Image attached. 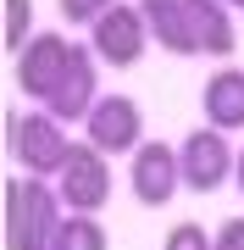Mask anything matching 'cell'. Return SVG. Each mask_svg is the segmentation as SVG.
I'll list each match as a JSON object with an SVG mask.
<instances>
[{
    "mask_svg": "<svg viewBox=\"0 0 244 250\" xmlns=\"http://www.w3.org/2000/svg\"><path fill=\"white\" fill-rule=\"evenodd\" d=\"M56 189H61L67 211H100L111 200V161H106V150L78 145L73 161L61 167V178H56Z\"/></svg>",
    "mask_w": 244,
    "mask_h": 250,
    "instance_id": "obj_8",
    "label": "cell"
},
{
    "mask_svg": "<svg viewBox=\"0 0 244 250\" xmlns=\"http://www.w3.org/2000/svg\"><path fill=\"white\" fill-rule=\"evenodd\" d=\"M89 45L106 67H139V56L150 45V22H145V6H111L106 17L89 28Z\"/></svg>",
    "mask_w": 244,
    "mask_h": 250,
    "instance_id": "obj_4",
    "label": "cell"
},
{
    "mask_svg": "<svg viewBox=\"0 0 244 250\" xmlns=\"http://www.w3.org/2000/svg\"><path fill=\"white\" fill-rule=\"evenodd\" d=\"M178 161H183V189H194V195H211V189H222V184L239 172L233 145H227L222 128H211V123L194 128V134H183Z\"/></svg>",
    "mask_w": 244,
    "mask_h": 250,
    "instance_id": "obj_3",
    "label": "cell"
},
{
    "mask_svg": "<svg viewBox=\"0 0 244 250\" xmlns=\"http://www.w3.org/2000/svg\"><path fill=\"white\" fill-rule=\"evenodd\" d=\"M34 39V0H6V50L17 56Z\"/></svg>",
    "mask_w": 244,
    "mask_h": 250,
    "instance_id": "obj_14",
    "label": "cell"
},
{
    "mask_svg": "<svg viewBox=\"0 0 244 250\" xmlns=\"http://www.w3.org/2000/svg\"><path fill=\"white\" fill-rule=\"evenodd\" d=\"M200 106H206V123L222 128V134H239L244 128V67H217L200 89Z\"/></svg>",
    "mask_w": 244,
    "mask_h": 250,
    "instance_id": "obj_10",
    "label": "cell"
},
{
    "mask_svg": "<svg viewBox=\"0 0 244 250\" xmlns=\"http://www.w3.org/2000/svg\"><path fill=\"white\" fill-rule=\"evenodd\" d=\"M217 250H244V217H227L217 228Z\"/></svg>",
    "mask_w": 244,
    "mask_h": 250,
    "instance_id": "obj_17",
    "label": "cell"
},
{
    "mask_svg": "<svg viewBox=\"0 0 244 250\" xmlns=\"http://www.w3.org/2000/svg\"><path fill=\"white\" fill-rule=\"evenodd\" d=\"M50 250H111V239H106V228H100L94 211H67V223H61Z\"/></svg>",
    "mask_w": 244,
    "mask_h": 250,
    "instance_id": "obj_13",
    "label": "cell"
},
{
    "mask_svg": "<svg viewBox=\"0 0 244 250\" xmlns=\"http://www.w3.org/2000/svg\"><path fill=\"white\" fill-rule=\"evenodd\" d=\"M233 184H239V195H244V150H239V172H233Z\"/></svg>",
    "mask_w": 244,
    "mask_h": 250,
    "instance_id": "obj_18",
    "label": "cell"
},
{
    "mask_svg": "<svg viewBox=\"0 0 244 250\" xmlns=\"http://www.w3.org/2000/svg\"><path fill=\"white\" fill-rule=\"evenodd\" d=\"M83 123H89V145L106 150V156H133L145 145V111L128 95H100Z\"/></svg>",
    "mask_w": 244,
    "mask_h": 250,
    "instance_id": "obj_6",
    "label": "cell"
},
{
    "mask_svg": "<svg viewBox=\"0 0 244 250\" xmlns=\"http://www.w3.org/2000/svg\"><path fill=\"white\" fill-rule=\"evenodd\" d=\"M61 189H50L34 172L6 178V250H50L61 233Z\"/></svg>",
    "mask_w": 244,
    "mask_h": 250,
    "instance_id": "obj_1",
    "label": "cell"
},
{
    "mask_svg": "<svg viewBox=\"0 0 244 250\" xmlns=\"http://www.w3.org/2000/svg\"><path fill=\"white\" fill-rule=\"evenodd\" d=\"M6 145L17 156V167L34 172V178H61V167L78 150V139H67V123L45 106L39 111H11L6 117Z\"/></svg>",
    "mask_w": 244,
    "mask_h": 250,
    "instance_id": "obj_2",
    "label": "cell"
},
{
    "mask_svg": "<svg viewBox=\"0 0 244 250\" xmlns=\"http://www.w3.org/2000/svg\"><path fill=\"white\" fill-rule=\"evenodd\" d=\"M233 6H222V0H189V17H194V39H200V56H227L239 50V34H233V17H227Z\"/></svg>",
    "mask_w": 244,
    "mask_h": 250,
    "instance_id": "obj_12",
    "label": "cell"
},
{
    "mask_svg": "<svg viewBox=\"0 0 244 250\" xmlns=\"http://www.w3.org/2000/svg\"><path fill=\"white\" fill-rule=\"evenodd\" d=\"M161 250H217V233H206L200 223H178V228H167Z\"/></svg>",
    "mask_w": 244,
    "mask_h": 250,
    "instance_id": "obj_15",
    "label": "cell"
},
{
    "mask_svg": "<svg viewBox=\"0 0 244 250\" xmlns=\"http://www.w3.org/2000/svg\"><path fill=\"white\" fill-rule=\"evenodd\" d=\"M56 6H61V17L73 22V28H94L111 6H117V0H56Z\"/></svg>",
    "mask_w": 244,
    "mask_h": 250,
    "instance_id": "obj_16",
    "label": "cell"
},
{
    "mask_svg": "<svg viewBox=\"0 0 244 250\" xmlns=\"http://www.w3.org/2000/svg\"><path fill=\"white\" fill-rule=\"evenodd\" d=\"M222 6H244V0H222Z\"/></svg>",
    "mask_w": 244,
    "mask_h": 250,
    "instance_id": "obj_19",
    "label": "cell"
},
{
    "mask_svg": "<svg viewBox=\"0 0 244 250\" xmlns=\"http://www.w3.org/2000/svg\"><path fill=\"white\" fill-rule=\"evenodd\" d=\"M145 6V22H150V39L172 56H200V39H194V17H189V0H139Z\"/></svg>",
    "mask_w": 244,
    "mask_h": 250,
    "instance_id": "obj_11",
    "label": "cell"
},
{
    "mask_svg": "<svg viewBox=\"0 0 244 250\" xmlns=\"http://www.w3.org/2000/svg\"><path fill=\"white\" fill-rule=\"evenodd\" d=\"M100 100V56H89V45H73V62H67L56 95L45 100V111H56L61 123H83Z\"/></svg>",
    "mask_w": 244,
    "mask_h": 250,
    "instance_id": "obj_9",
    "label": "cell"
},
{
    "mask_svg": "<svg viewBox=\"0 0 244 250\" xmlns=\"http://www.w3.org/2000/svg\"><path fill=\"white\" fill-rule=\"evenodd\" d=\"M128 184H133V200L139 206H167L172 195H178V184H183L178 150L161 145V139H145L133 150V161H128Z\"/></svg>",
    "mask_w": 244,
    "mask_h": 250,
    "instance_id": "obj_7",
    "label": "cell"
},
{
    "mask_svg": "<svg viewBox=\"0 0 244 250\" xmlns=\"http://www.w3.org/2000/svg\"><path fill=\"white\" fill-rule=\"evenodd\" d=\"M67 62H73V39H67V34H50V28L34 34V39L17 50V89L45 106V100L56 95V83H61Z\"/></svg>",
    "mask_w": 244,
    "mask_h": 250,
    "instance_id": "obj_5",
    "label": "cell"
}]
</instances>
